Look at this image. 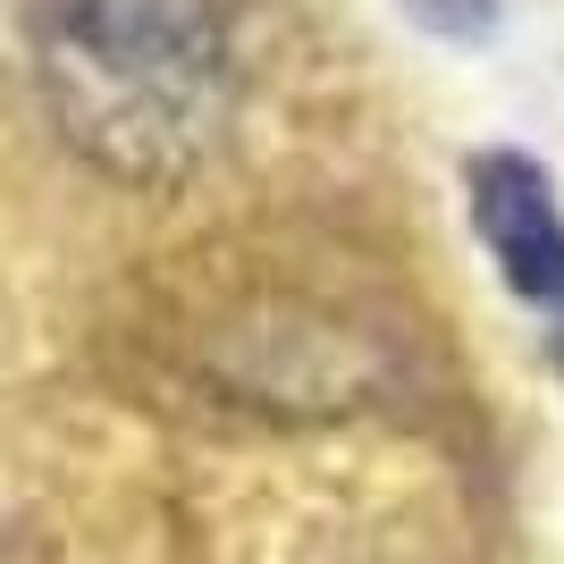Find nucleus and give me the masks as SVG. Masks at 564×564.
<instances>
[{
  "instance_id": "obj_3",
  "label": "nucleus",
  "mask_w": 564,
  "mask_h": 564,
  "mask_svg": "<svg viewBox=\"0 0 564 564\" xmlns=\"http://www.w3.org/2000/svg\"><path fill=\"white\" fill-rule=\"evenodd\" d=\"M404 9H413L430 34H455V43H464V34H480V25L497 18V0H404Z\"/></svg>"
},
{
  "instance_id": "obj_2",
  "label": "nucleus",
  "mask_w": 564,
  "mask_h": 564,
  "mask_svg": "<svg viewBox=\"0 0 564 564\" xmlns=\"http://www.w3.org/2000/svg\"><path fill=\"white\" fill-rule=\"evenodd\" d=\"M471 228H480L489 261L506 270V286L564 329V212L547 194L540 161H522V152L471 161Z\"/></svg>"
},
{
  "instance_id": "obj_1",
  "label": "nucleus",
  "mask_w": 564,
  "mask_h": 564,
  "mask_svg": "<svg viewBox=\"0 0 564 564\" xmlns=\"http://www.w3.org/2000/svg\"><path fill=\"white\" fill-rule=\"evenodd\" d=\"M34 85L101 177L177 186L236 118V43L219 0H34Z\"/></svg>"
}]
</instances>
